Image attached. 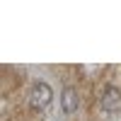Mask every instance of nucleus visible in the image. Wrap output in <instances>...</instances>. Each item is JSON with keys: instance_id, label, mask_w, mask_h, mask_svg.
Returning <instances> with one entry per match:
<instances>
[{"instance_id": "obj_3", "label": "nucleus", "mask_w": 121, "mask_h": 121, "mask_svg": "<svg viewBox=\"0 0 121 121\" xmlns=\"http://www.w3.org/2000/svg\"><path fill=\"white\" fill-rule=\"evenodd\" d=\"M78 104H80L78 90H75V87H63V92H60V107H63V112H65V114L78 112Z\"/></svg>"}, {"instance_id": "obj_2", "label": "nucleus", "mask_w": 121, "mask_h": 121, "mask_svg": "<svg viewBox=\"0 0 121 121\" xmlns=\"http://www.w3.org/2000/svg\"><path fill=\"white\" fill-rule=\"evenodd\" d=\"M99 107H102V112H107V114L119 112L121 109V90L114 87V85H109L102 92V97H99Z\"/></svg>"}, {"instance_id": "obj_1", "label": "nucleus", "mask_w": 121, "mask_h": 121, "mask_svg": "<svg viewBox=\"0 0 121 121\" xmlns=\"http://www.w3.org/2000/svg\"><path fill=\"white\" fill-rule=\"evenodd\" d=\"M53 99V90L48 82H36L32 90H29V104L34 109H46Z\"/></svg>"}]
</instances>
